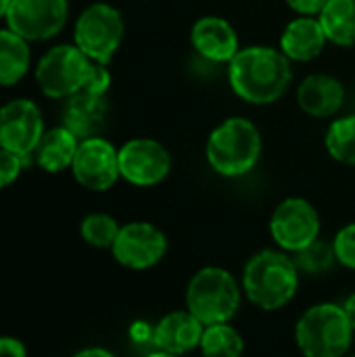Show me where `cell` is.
<instances>
[{
  "label": "cell",
  "mask_w": 355,
  "mask_h": 357,
  "mask_svg": "<svg viewBox=\"0 0 355 357\" xmlns=\"http://www.w3.org/2000/svg\"><path fill=\"white\" fill-rule=\"evenodd\" d=\"M293 61L274 46H247L228 63L232 92L249 105H272L293 82Z\"/></svg>",
  "instance_id": "cell-1"
},
{
  "label": "cell",
  "mask_w": 355,
  "mask_h": 357,
  "mask_svg": "<svg viewBox=\"0 0 355 357\" xmlns=\"http://www.w3.org/2000/svg\"><path fill=\"white\" fill-rule=\"evenodd\" d=\"M299 270L282 251L266 249L253 255L243 272V289L253 305L266 312L285 307L297 293Z\"/></svg>",
  "instance_id": "cell-2"
},
{
  "label": "cell",
  "mask_w": 355,
  "mask_h": 357,
  "mask_svg": "<svg viewBox=\"0 0 355 357\" xmlns=\"http://www.w3.org/2000/svg\"><path fill=\"white\" fill-rule=\"evenodd\" d=\"M205 157L209 167L224 178L249 174L262 157V134L247 117H228L207 138Z\"/></svg>",
  "instance_id": "cell-3"
},
{
  "label": "cell",
  "mask_w": 355,
  "mask_h": 357,
  "mask_svg": "<svg viewBox=\"0 0 355 357\" xmlns=\"http://www.w3.org/2000/svg\"><path fill=\"white\" fill-rule=\"evenodd\" d=\"M354 333L343 305L318 303L299 318L295 341L305 357H345Z\"/></svg>",
  "instance_id": "cell-4"
},
{
  "label": "cell",
  "mask_w": 355,
  "mask_h": 357,
  "mask_svg": "<svg viewBox=\"0 0 355 357\" xmlns=\"http://www.w3.org/2000/svg\"><path fill=\"white\" fill-rule=\"evenodd\" d=\"M186 305L205 326L230 322L241 307V289L228 270L203 268L188 282Z\"/></svg>",
  "instance_id": "cell-5"
},
{
  "label": "cell",
  "mask_w": 355,
  "mask_h": 357,
  "mask_svg": "<svg viewBox=\"0 0 355 357\" xmlns=\"http://www.w3.org/2000/svg\"><path fill=\"white\" fill-rule=\"evenodd\" d=\"M123 33L126 25L121 13L107 2H94L77 17L73 40L90 61L109 65L121 46Z\"/></svg>",
  "instance_id": "cell-6"
},
{
  "label": "cell",
  "mask_w": 355,
  "mask_h": 357,
  "mask_svg": "<svg viewBox=\"0 0 355 357\" xmlns=\"http://www.w3.org/2000/svg\"><path fill=\"white\" fill-rule=\"evenodd\" d=\"M90 69L92 61L75 44H61L40 59L36 82L48 98H69L84 90Z\"/></svg>",
  "instance_id": "cell-7"
},
{
  "label": "cell",
  "mask_w": 355,
  "mask_h": 357,
  "mask_svg": "<svg viewBox=\"0 0 355 357\" xmlns=\"http://www.w3.org/2000/svg\"><path fill=\"white\" fill-rule=\"evenodd\" d=\"M270 234L282 251L297 253L318 241L320 215L310 201L301 197H289L274 209Z\"/></svg>",
  "instance_id": "cell-8"
},
{
  "label": "cell",
  "mask_w": 355,
  "mask_h": 357,
  "mask_svg": "<svg viewBox=\"0 0 355 357\" xmlns=\"http://www.w3.org/2000/svg\"><path fill=\"white\" fill-rule=\"evenodd\" d=\"M44 136V119L36 102L15 98L0 107V149L25 159L29 165Z\"/></svg>",
  "instance_id": "cell-9"
},
{
  "label": "cell",
  "mask_w": 355,
  "mask_h": 357,
  "mask_svg": "<svg viewBox=\"0 0 355 357\" xmlns=\"http://www.w3.org/2000/svg\"><path fill=\"white\" fill-rule=\"evenodd\" d=\"M67 0H10L6 25L27 42L54 38L67 23Z\"/></svg>",
  "instance_id": "cell-10"
},
{
  "label": "cell",
  "mask_w": 355,
  "mask_h": 357,
  "mask_svg": "<svg viewBox=\"0 0 355 357\" xmlns=\"http://www.w3.org/2000/svg\"><path fill=\"white\" fill-rule=\"evenodd\" d=\"M169 172V151L153 138H134L119 149V174L134 186H157Z\"/></svg>",
  "instance_id": "cell-11"
},
{
  "label": "cell",
  "mask_w": 355,
  "mask_h": 357,
  "mask_svg": "<svg viewBox=\"0 0 355 357\" xmlns=\"http://www.w3.org/2000/svg\"><path fill=\"white\" fill-rule=\"evenodd\" d=\"M111 253L123 268L149 270L157 266L167 253V238L157 226L149 222H130L119 228Z\"/></svg>",
  "instance_id": "cell-12"
},
{
  "label": "cell",
  "mask_w": 355,
  "mask_h": 357,
  "mask_svg": "<svg viewBox=\"0 0 355 357\" xmlns=\"http://www.w3.org/2000/svg\"><path fill=\"white\" fill-rule=\"evenodd\" d=\"M71 172L84 188L94 192L109 190L121 178L119 151L103 136L82 140L71 163Z\"/></svg>",
  "instance_id": "cell-13"
},
{
  "label": "cell",
  "mask_w": 355,
  "mask_h": 357,
  "mask_svg": "<svg viewBox=\"0 0 355 357\" xmlns=\"http://www.w3.org/2000/svg\"><path fill=\"white\" fill-rule=\"evenodd\" d=\"M192 48L211 63H230L241 50L239 33L230 21L218 15L201 17L190 27Z\"/></svg>",
  "instance_id": "cell-14"
},
{
  "label": "cell",
  "mask_w": 355,
  "mask_h": 357,
  "mask_svg": "<svg viewBox=\"0 0 355 357\" xmlns=\"http://www.w3.org/2000/svg\"><path fill=\"white\" fill-rule=\"evenodd\" d=\"M109 113L107 96L80 90L65 98L61 111V126L67 128L80 142L94 138L103 132Z\"/></svg>",
  "instance_id": "cell-15"
},
{
  "label": "cell",
  "mask_w": 355,
  "mask_h": 357,
  "mask_svg": "<svg viewBox=\"0 0 355 357\" xmlns=\"http://www.w3.org/2000/svg\"><path fill=\"white\" fill-rule=\"evenodd\" d=\"M345 102V86L328 73H312L297 86V105L310 117H333Z\"/></svg>",
  "instance_id": "cell-16"
},
{
  "label": "cell",
  "mask_w": 355,
  "mask_h": 357,
  "mask_svg": "<svg viewBox=\"0 0 355 357\" xmlns=\"http://www.w3.org/2000/svg\"><path fill=\"white\" fill-rule=\"evenodd\" d=\"M328 38L318 17L299 15L287 23L280 36V50L297 63H310L324 52Z\"/></svg>",
  "instance_id": "cell-17"
},
{
  "label": "cell",
  "mask_w": 355,
  "mask_h": 357,
  "mask_svg": "<svg viewBox=\"0 0 355 357\" xmlns=\"http://www.w3.org/2000/svg\"><path fill=\"white\" fill-rule=\"evenodd\" d=\"M205 324L190 312H174L155 324L153 345L161 351L182 356L201 345Z\"/></svg>",
  "instance_id": "cell-18"
},
{
  "label": "cell",
  "mask_w": 355,
  "mask_h": 357,
  "mask_svg": "<svg viewBox=\"0 0 355 357\" xmlns=\"http://www.w3.org/2000/svg\"><path fill=\"white\" fill-rule=\"evenodd\" d=\"M80 140L63 126L52 128L44 132L36 153L33 161L48 174H59L65 169H71V163L75 159Z\"/></svg>",
  "instance_id": "cell-19"
},
{
  "label": "cell",
  "mask_w": 355,
  "mask_h": 357,
  "mask_svg": "<svg viewBox=\"0 0 355 357\" xmlns=\"http://www.w3.org/2000/svg\"><path fill=\"white\" fill-rule=\"evenodd\" d=\"M29 44L15 31L0 29V86H13L29 69Z\"/></svg>",
  "instance_id": "cell-20"
},
{
  "label": "cell",
  "mask_w": 355,
  "mask_h": 357,
  "mask_svg": "<svg viewBox=\"0 0 355 357\" xmlns=\"http://www.w3.org/2000/svg\"><path fill=\"white\" fill-rule=\"evenodd\" d=\"M318 19L328 42L355 46V0H328Z\"/></svg>",
  "instance_id": "cell-21"
},
{
  "label": "cell",
  "mask_w": 355,
  "mask_h": 357,
  "mask_svg": "<svg viewBox=\"0 0 355 357\" xmlns=\"http://www.w3.org/2000/svg\"><path fill=\"white\" fill-rule=\"evenodd\" d=\"M199 347L205 357H241L245 341L236 328H232L228 322H222L205 326Z\"/></svg>",
  "instance_id": "cell-22"
},
{
  "label": "cell",
  "mask_w": 355,
  "mask_h": 357,
  "mask_svg": "<svg viewBox=\"0 0 355 357\" xmlns=\"http://www.w3.org/2000/svg\"><path fill=\"white\" fill-rule=\"evenodd\" d=\"M324 146L335 161L355 165V115L339 117L328 126Z\"/></svg>",
  "instance_id": "cell-23"
},
{
  "label": "cell",
  "mask_w": 355,
  "mask_h": 357,
  "mask_svg": "<svg viewBox=\"0 0 355 357\" xmlns=\"http://www.w3.org/2000/svg\"><path fill=\"white\" fill-rule=\"evenodd\" d=\"M119 224L107 215V213H90L82 220L80 234L82 238L94 247V249H111L117 234H119Z\"/></svg>",
  "instance_id": "cell-24"
},
{
  "label": "cell",
  "mask_w": 355,
  "mask_h": 357,
  "mask_svg": "<svg viewBox=\"0 0 355 357\" xmlns=\"http://www.w3.org/2000/svg\"><path fill=\"white\" fill-rule=\"evenodd\" d=\"M293 261H295L299 272L322 274V272L333 268V264L337 261V255H335V247L333 245H328V243L318 238L310 247L293 253Z\"/></svg>",
  "instance_id": "cell-25"
},
{
  "label": "cell",
  "mask_w": 355,
  "mask_h": 357,
  "mask_svg": "<svg viewBox=\"0 0 355 357\" xmlns=\"http://www.w3.org/2000/svg\"><path fill=\"white\" fill-rule=\"evenodd\" d=\"M333 247H335L337 261L349 270H355V224H347L337 232Z\"/></svg>",
  "instance_id": "cell-26"
},
{
  "label": "cell",
  "mask_w": 355,
  "mask_h": 357,
  "mask_svg": "<svg viewBox=\"0 0 355 357\" xmlns=\"http://www.w3.org/2000/svg\"><path fill=\"white\" fill-rule=\"evenodd\" d=\"M23 167H27V163H25L23 157L15 155L10 151L0 149V190L6 188V186H10L19 178V174H21Z\"/></svg>",
  "instance_id": "cell-27"
},
{
  "label": "cell",
  "mask_w": 355,
  "mask_h": 357,
  "mask_svg": "<svg viewBox=\"0 0 355 357\" xmlns=\"http://www.w3.org/2000/svg\"><path fill=\"white\" fill-rule=\"evenodd\" d=\"M109 86H111V73H109L107 65L94 63V61H92V69H90V75H88V79H86L84 90H86V92H92V94H103V96H107Z\"/></svg>",
  "instance_id": "cell-28"
},
{
  "label": "cell",
  "mask_w": 355,
  "mask_h": 357,
  "mask_svg": "<svg viewBox=\"0 0 355 357\" xmlns=\"http://www.w3.org/2000/svg\"><path fill=\"white\" fill-rule=\"evenodd\" d=\"M287 6L297 13V15H305V17H318L322 13V8L326 6L328 0H285Z\"/></svg>",
  "instance_id": "cell-29"
},
{
  "label": "cell",
  "mask_w": 355,
  "mask_h": 357,
  "mask_svg": "<svg viewBox=\"0 0 355 357\" xmlns=\"http://www.w3.org/2000/svg\"><path fill=\"white\" fill-rule=\"evenodd\" d=\"M0 357H27V349L15 337H0Z\"/></svg>",
  "instance_id": "cell-30"
},
{
  "label": "cell",
  "mask_w": 355,
  "mask_h": 357,
  "mask_svg": "<svg viewBox=\"0 0 355 357\" xmlns=\"http://www.w3.org/2000/svg\"><path fill=\"white\" fill-rule=\"evenodd\" d=\"M153 333H155V326L151 328L146 322H134L130 328V337L136 343H153Z\"/></svg>",
  "instance_id": "cell-31"
},
{
  "label": "cell",
  "mask_w": 355,
  "mask_h": 357,
  "mask_svg": "<svg viewBox=\"0 0 355 357\" xmlns=\"http://www.w3.org/2000/svg\"><path fill=\"white\" fill-rule=\"evenodd\" d=\"M73 357H115L111 351L103 349V347H86L82 351H77Z\"/></svg>",
  "instance_id": "cell-32"
},
{
  "label": "cell",
  "mask_w": 355,
  "mask_h": 357,
  "mask_svg": "<svg viewBox=\"0 0 355 357\" xmlns=\"http://www.w3.org/2000/svg\"><path fill=\"white\" fill-rule=\"evenodd\" d=\"M343 310H345V314H347V318H349V322H352V326H354V331H355V293L352 295V297H347V299H345Z\"/></svg>",
  "instance_id": "cell-33"
},
{
  "label": "cell",
  "mask_w": 355,
  "mask_h": 357,
  "mask_svg": "<svg viewBox=\"0 0 355 357\" xmlns=\"http://www.w3.org/2000/svg\"><path fill=\"white\" fill-rule=\"evenodd\" d=\"M8 6H10V0H0V17H6Z\"/></svg>",
  "instance_id": "cell-34"
},
{
  "label": "cell",
  "mask_w": 355,
  "mask_h": 357,
  "mask_svg": "<svg viewBox=\"0 0 355 357\" xmlns=\"http://www.w3.org/2000/svg\"><path fill=\"white\" fill-rule=\"evenodd\" d=\"M146 357H180V356H174V354H167V351H161V349H157L155 354H149Z\"/></svg>",
  "instance_id": "cell-35"
},
{
  "label": "cell",
  "mask_w": 355,
  "mask_h": 357,
  "mask_svg": "<svg viewBox=\"0 0 355 357\" xmlns=\"http://www.w3.org/2000/svg\"><path fill=\"white\" fill-rule=\"evenodd\" d=\"M345 357H355V356H345Z\"/></svg>",
  "instance_id": "cell-36"
}]
</instances>
